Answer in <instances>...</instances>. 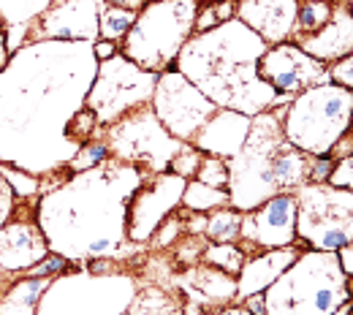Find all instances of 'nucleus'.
Wrapping results in <instances>:
<instances>
[{
	"label": "nucleus",
	"mask_w": 353,
	"mask_h": 315,
	"mask_svg": "<svg viewBox=\"0 0 353 315\" xmlns=\"http://www.w3.org/2000/svg\"><path fill=\"white\" fill-rule=\"evenodd\" d=\"M269 44L242 22H225L199 33L176 54V71L215 106L256 117L277 103V92L259 77V60Z\"/></svg>",
	"instance_id": "nucleus-1"
},
{
	"label": "nucleus",
	"mask_w": 353,
	"mask_h": 315,
	"mask_svg": "<svg viewBox=\"0 0 353 315\" xmlns=\"http://www.w3.org/2000/svg\"><path fill=\"white\" fill-rule=\"evenodd\" d=\"M266 315H334L353 296L351 277L340 253L310 250L283 272L269 288Z\"/></svg>",
	"instance_id": "nucleus-2"
},
{
	"label": "nucleus",
	"mask_w": 353,
	"mask_h": 315,
	"mask_svg": "<svg viewBox=\"0 0 353 315\" xmlns=\"http://www.w3.org/2000/svg\"><path fill=\"white\" fill-rule=\"evenodd\" d=\"M353 125V90L343 85H318L299 92L283 114L285 141L307 155H329Z\"/></svg>",
	"instance_id": "nucleus-3"
},
{
	"label": "nucleus",
	"mask_w": 353,
	"mask_h": 315,
	"mask_svg": "<svg viewBox=\"0 0 353 315\" xmlns=\"http://www.w3.org/2000/svg\"><path fill=\"white\" fill-rule=\"evenodd\" d=\"M199 0H158L139 11L125 36V57L144 71H166L188 44Z\"/></svg>",
	"instance_id": "nucleus-4"
},
{
	"label": "nucleus",
	"mask_w": 353,
	"mask_h": 315,
	"mask_svg": "<svg viewBox=\"0 0 353 315\" xmlns=\"http://www.w3.org/2000/svg\"><path fill=\"white\" fill-rule=\"evenodd\" d=\"M283 141L280 112H261L253 117L242 150L228 161V204L234 210L250 212L280 193L272 180V158Z\"/></svg>",
	"instance_id": "nucleus-5"
},
{
	"label": "nucleus",
	"mask_w": 353,
	"mask_h": 315,
	"mask_svg": "<svg viewBox=\"0 0 353 315\" xmlns=\"http://www.w3.org/2000/svg\"><path fill=\"white\" fill-rule=\"evenodd\" d=\"M296 234L312 250L340 253L353 245V190L307 182L296 190Z\"/></svg>",
	"instance_id": "nucleus-6"
},
{
	"label": "nucleus",
	"mask_w": 353,
	"mask_h": 315,
	"mask_svg": "<svg viewBox=\"0 0 353 315\" xmlns=\"http://www.w3.org/2000/svg\"><path fill=\"white\" fill-rule=\"evenodd\" d=\"M155 85H158V74L144 71L128 57L117 54L101 63L85 103L95 112L101 125H109V123L123 120L128 109L144 106L147 101H152Z\"/></svg>",
	"instance_id": "nucleus-7"
},
{
	"label": "nucleus",
	"mask_w": 353,
	"mask_h": 315,
	"mask_svg": "<svg viewBox=\"0 0 353 315\" xmlns=\"http://www.w3.org/2000/svg\"><path fill=\"white\" fill-rule=\"evenodd\" d=\"M109 152L120 163H147L155 172H166L172 158L185 141H179L163 128L152 106L133 112L109 128Z\"/></svg>",
	"instance_id": "nucleus-8"
},
{
	"label": "nucleus",
	"mask_w": 353,
	"mask_h": 315,
	"mask_svg": "<svg viewBox=\"0 0 353 315\" xmlns=\"http://www.w3.org/2000/svg\"><path fill=\"white\" fill-rule=\"evenodd\" d=\"M150 103L163 128L179 141H193L204 123L218 112V106L176 68L158 74V85Z\"/></svg>",
	"instance_id": "nucleus-9"
},
{
	"label": "nucleus",
	"mask_w": 353,
	"mask_h": 315,
	"mask_svg": "<svg viewBox=\"0 0 353 315\" xmlns=\"http://www.w3.org/2000/svg\"><path fill=\"white\" fill-rule=\"evenodd\" d=\"M256 68H259V77L277 95H291V98H296L299 92L310 88L332 82L326 63L310 57L299 44H288V41L269 46Z\"/></svg>",
	"instance_id": "nucleus-10"
},
{
	"label": "nucleus",
	"mask_w": 353,
	"mask_h": 315,
	"mask_svg": "<svg viewBox=\"0 0 353 315\" xmlns=\"http://www.w3.org/2000/svg\"><path fill=\"white\" fill-rule=\"evenodd\" d=\"M296 193H277L266 199L261 207L245 212L242 218V234L239 245L245 253L248 250H277V247H291L296 245Z\"/></svg>",
	"instance_id": "nucleus-11"
},
{
	"label": "nucleus",
	"mask_w": 353,
	"mask_h": 315,
	"mask_svg": "<svg viewBox=\"0 0 353 315\" xmlns=\"http://www.w3.org/2000/svg\"><path fill=\"white\" fill-rule=\"evenodd\" d=\"M185 185L188 180H182L176 174H161V177H155L152 185H139L133 190L128 212H125L128 236L133 242L150 239L155 234V228L169 218V212L176 210V204H182Z\"/></svg>",
	"instance_id": "nucleus-12"
},
{
	"label": "nucleus",
	"mask_w": 353,
	"mask_h": 315,
	"mask_svg": "<svg viewBox=\"0 0 353 315\" xmlns=\"http://www.w3.org/2000/svg\"><path fill=\"white\" fill-rule=\"evenodd\" d=\"M39 39L85 41L98 36V3L95 0H54L39 19Z\"/></svg>",
	"instance_id": "nucleus-13"
},
{
	"label": "nucleus",
	"mask_w": 353,
	"mask_h": 315,
	"mask_svg": "<svg viewBox=\"0 0 353 315\" xmlns=\"http://www.w3.org/2000/svg\"><path fill=\"white\" fill-rule=\"evenodd\" d=\"M296 0H242L236 3L239 22L248 25L266 44H283L296 30Z\"/></svg>",
	"instance_id": "nucleus-14"
},
{
	"label": "nucleus",
	"mask_w": 353,
	"mask_h": 315,
	"mask_svg": "<svg viewBox=\"0 0 353 315\" xmlns=\"http://www.w3.org/2000/svg\"><path fill=\"white\" fill-rule=\"evenodd\" d=\"M49 253L44 231L36 221H11L0 228V270L28 272Z\"/></svg>",
	"instance_id": "nucleus-15"
},
{
	"label": "nucleus",
	"mask_w": 353,
	"mask_h": 315,
	"mask_svg": "<svg viewBox=\"0 0 353 315\" xmlns=\"http://www.w3.org/2000/svg\"><path fill=\"white\" fill-rule=\"evenodd\" d=\"M250 123L253 117L248 114H239L234 109H223V112H215L204 128L196 134L193 139V147L201 150L204 155H218V158H234L245 139L250 134Z\"/></svg>",
	"instance_id": "nucleus-16"
},
{
	"label": "nucleus",
	"mask_w": 353,
	"mask_h": 315,
	"mask_svg": "<svg viewBox=\"0 0 353 315\" xmlns=\"http://www.w3.org/2000/svg\"><path fill=\"white\" fill-rule=\"evenodd\" d=\"M299 46L321 63H337L348 57L353 52V11L348 6H334L329 22L321 30L299 36Z\"/></svg>",
	"instance_id": "nucleus-17"
},
{
	"label": "nucleus",
	"mask_w": 353,
	"mask_h": 315,
	"mask_svg": "<svg viewBox=\"0 0 353 315\" xmlns=\"http://www.w3.org/2000/svg\"><path fill=\"white\" fill-rule=\"evenodd\" d=\"M299 247H277V250H266L256 253L245 261V267L236 274V299H248L253 294H264L266 288L288 270L296 258H299Z\"/></svg>",
	"instance_id": "nucleus-18"
},
{
	"label": "nucleus",
	"mask_w": 353,
	"mask_h": 315,
	"mask_svg": "<svg viewBox=\"0 0 353 315\" xmlns=\"http://www.w3.org/2000/svg\"><path fill=\"white\" fill-rule=\"evenodd\" d=\"M179 285L190 296V302L193 305H201V307L228 305L231 299H236V277L215 270L210 264L190 267V270L179 277Z\"/></svg>",
	"instance_id": "nucleus-19"
},
{
	"label": "nucleus",
	"mask_w": 353,
	"mask_h": 315,
	"mask_svg": "<svg viewBox=\"0 0 353 315\" xmlns=\"http://www.w3.org/2000/svg\"><path fill=\"white\" fill-rule=\"evenodd\" d=\"M49 280L46 277H22L0 294V315H36Z\"/></svg>",
	"instance_id": "nucleus-20"
},
{
	"label": "nucleus",
	"mask_w": 353,
	"mask_h": 315,
	"mask_svg": "<svg viewBox=\"0 0 353 315\" xmlns=\"http://www.w3.org/2000/svg\"><path fill=\"white\" fill-rule=\"evenodd\" d=\"M139 11H133L128 6H98V36L106 41H120L128 36V30L133 28Z\"/></svg>",
	"instance_id": "nucleus-21"
},
{
	"label": "nucleus",
	"mask_w": 353,
	"mask_h": 315,
	"mask_svg": "<svg viewBox=\"0 0 353 315\" xmlns=\"http://www.w3.org/2000/svg\"><path fill=\"white\" fill-rule=\"evenodd\" d=\"M242 218L245 212L234 210V207H218L207 215V239L210 242H236L242 234Z\"/></svg>",
	"instance_id": "nucleus-22"
},
{
	"label": "nucleus",
	"mask_w": 353,
	"mask_h": 315,
	"mask_svg": "<svg viewBox=\"0 0 353 315\" xmlns=\"http://www.w3.org/2000/svg\"><path fill=\"white\" fill-rule=\"evenodd\" d=\"M182 204L190 212H212V210L228 204V190L210 187V185H204L199 180H188L185 193H182Z\"/></svg>",
	"instance_id": "nucleus-23"
},
{
	"label": "nucleus",
	"mask_w": 353,
	"mask_h": 315,
	"mask_svg": "<svg viewBox=\"0 0 353 315\" xmlns=\"http://www.w3.org/2000/svg\"><path fill=\"white\" fill-rule=\"evenodd\" d=\"M201 258H204V264L236 277L239 270L245 267V261H248V253L239 245H234V242H207Z\"/></svg>",
	"instance_id": "nucleus-24"
},
{
	"label": "nucleus",
	"mask_w": 353,
	"mask_h": 315,
	"mask_svg": "<svg viewBox=\"0 0 353 315\" xmlns=\"http://www.w3.org/2000/svg\"><path fill=\"white\" fill-rule=\"evenodd\" d=\"M332 11H334V6H332V3H321V0H310L305 6H299L294 36H310V33L321 30V28L329 22Z\"/></svg>",
	"instance_id": "nucleus-25"
},
{
	"label": "nucleus",
	"mask_w": 353,
	"mask_h": 315,
	"mask_svg": "<svg viewBox=\"0 0 353 315\" xmlns=\"http://www.w3.org/2000/svg\"><path fill=\"white\" fill-rule=\"evenodd\" d=\"M236 14V3L234 0H221V3H210V6H199L196 11V22H193V30L196 33H207V30H215L218 25L231 22Z\"/></svg>",
	"instance_id": "nucleus-26"
},
{
	"label": "nucleus",
	"mask_w": 353,
	"mask_h": 315,
	"mask_svg": "<svg viewBox=\"0 0 353 315\" xmlns=\"http://www.w3.org/2000/svg\"><path fill=\"white\" fill-rule=\"evenodd\" d=\"M101 123H98V117H95V112L85 106V109H79V112H74L71 114V120L65 123V136H68V141L71 144H82V141H88L90 136L95 134V128H98Z\"/></svg>",
	"instance_id": "nucleus-27"
},
{
	"label": "nucleus",
	"mask_w": 353,
	"mask_h": 315,
	"mask_svg": "<svg viewBox=\"0 0 353 315\" xmlns=\"http://www.w3.org/2000/svg\"><path fill=\"white\" fill-rule=\"evenodd\" d=\"M109 155H112V152H109V144H103V141H90V144H85V147L77 152V158L68 161V169H71V172H90V169H98V166L106 163Z\"/></svg>",
	"instance_id": "nucleus-28"
},
{
	"label": "nucleus",
	"mask_w": 353,
	"mask_h": 315,
	"mask_svg": "<svg viewBox=\"0 0 353 315\" xmlns=\"http://www.w3.org/2000/svg\"><path fill=\"white\" fill-rule=\"evenodd\" d=\"M193 180L204 182L210 187H221V190H228V161H223L218 155H204L199 172Z\"/></svg>",
	"instance_id": "nucleus-29"
},
{
	"label": "nucleus",
	"mask_w": 353,
	"mask_h": 315,
	"mask_svg": "<svg viewBox=\"0 0 353 315\" xmlns=\"http://www.w3.org/2000/svg\"><path fill=\"white\" fill-rule=\"evenodd\" d=\"M201 161H204V152H201V150H196V147H190V144L185 141V144L179 147V152L172 158L169 172L176 174V177H182V180H190V177H196V172H199Z\"/></svg>",
	"instance_id": "nucleus-30"
},
{
	"label": "nucleus",
	"mask_w": 353,
	"mask_h": 315,
	"mask_svg": "<svg viewBox=\"0 0 353 315\" xmlns=\"http://www.w3.org/2000/svg\"><path fill=\"white\" fill-rule=\"evenodd\" d=\"M68 267H71V264H68L65 256H60V253H52V256H49V253H46L36 267L28 270V274H30V277H46V280H49V277H54V274H63Z\"/></svg>",
	"instance_id": "nucleus-31"
},
{
	"label": "nucleus",
	"mask_w": 353,
	"mask_h": 315,
	"mask_svg": "<svg viewBox=\"0 0 353 315\" xmlns=\"http://www.w3.org/2000/svg\"><path fill=\"white\" fill-rule=\"evenodd\" d=\"M179 231H182V221H179L176 215L174 218L169 215L163 223L155 228V234H152V236H155V245H158V247H169V245H174V239L179 236Z\"/></svg>",
	"instance_id": "nucleus-32"
},
{
	"label": "nucleus",
	"mask_w": 353,
	"mask_h": 315,
	"mask_svg": "<svg viewBox=\"0 0 353 315\" xmlns=\"http://www.w3.org/2000/svg\"><path fill=\"white\" fill-rule=\"evenodd\" d=\"M329 185L353 190V155L340 158V161L334 163V172H332V177H329Z\"/></svg>",
	"instance_id": "nucleus-33"
},
{
	"label": "nucleus",
	"mask_w": 353,
	"mask_h": 315,
	"mask_svg": "<svg viewBox=\"0 0 353 315\" xmlns=\"http://www.w3.org/2000/svg\"><path fill=\"white\" fill-rule=\"evenodd\" d=\"M334 163H337V158H334L332 152H329V155H318V158H312V169H310V182H312V185L329 182L332 172H334Z\"/></svg>",
	"instance_id": "nucleus-34"
},
{
	"label": "nucleus",
	"mask_w": 353,
	"mask_h": 315,
	"mask_svg": "<svg viewBox=\"0 0 353 315\" xmlns=\"http://www.w3.org/2000/svg\"><path fill=\"white\" fill-rule=\"evenodd\" d=\"M329 74H332V82H334V85H343V88L353 90V52L348 57L337 60Z\"/></svg>",
	"instance_id": "nucleus-35"
},
{
	"label": "nucleus",
	"mask_w": 353,
	"mask_h": 315,
	"mask_svg": "<svg viewBox=\"0 0 353 315\" xmlns=\"http://www.w3.org/2000/svg\"><path fill=\"white\" fill-rule=\"evenodd\" d=\"M92 54H95V60L106 63V60L117 57V44H114V41H106V39H101L98 44L92 46Z\"/></svg>",
	"instance_id": "nucleus-36"
},
{
	"label": "nucleus",
	"mask_w": 353,
	"mask_h": 315,
	"mask_svg": "<svg viewBox=\"0 0 353 315\" xmlns=\"http://www.w3.org/2000/svg\"><path fill=\"white\" fill-rule=\"evenodd\" d=\"M245 302V310L250 315H266V296L264 294H253V296H248V299H242Z\"/></svg>",
	"instance_id": "nucleus-37"
},
{
	"label": "nucleus",
	"mask_w": 353,
	"mask_h": 315,
	"mask_svg": "<svg viewBox=\"0 0 353 315\" xmlns=\"http://www.w3.org/2000/svg\"><path fill=\"white\" fill-rule=\"evenodd\" d=\"M6 63H8V41H6V36L0 30V71L6 68Z\"/></svg>",
	"instance_id": "nucleus-38"
},
{
	"label": "nucleus",
	"mask_w": 353,
	"mask_h": 315,
	"mask_svg": "<svg viewBox=\"0 0 353 315\" xmlns=\"http://www.w3.org/2000/svg\"><path fill=\"white\" fill-rule=\"evenodd\" d=\"M215 315H250L245 307H223L221 313H215Z\"/></svg>",
	"instance_id": "nucleus-39"
},
{
	"label": "nucleus",
	"mask_w": 353,
	"mask_h": 315,
	"mask_svg": "<svg viewBox=\"0 0 353 315\" xmlns=\"http://www.w3.org/2000/svg\"><path fill=\"white\" fill-rule=\"evenodd\" d=\"M0 30H3V14H0Z\"/></svg>",
	"instance_id": "nucleus-40"
},
{
	"label": "nucleus",
	"mask_w": 353,
	"mask_h": 315,
	"mask_svg": "<svg viewBox=\"0 0 353 315\" xmlns=\"http://www.w3.org/2000/svg\"><path fill=\"white\" fill-rule=\"evenodd\" d=\"M351 315H353V299H351Z\"/></svg>",
	"instance_id": "nucleus-41"
},
{
	"label": "nucleus",
	"mask_w": 353,
	"mask_h": 315,
	"mask_svg": "<svg viewBox=\"0 0 353 315\" xmlns=\"http://www.w3.org/2000/svg\"><path fill=\"white\" fill-rule=\"evenodd\" d=\"M351 11H353V0H351Z\"/></svg>",
	"instance_id": "nucleus-42"
},
{
	"label": "nucleus",
	"mask_w": 353,
	"mask_h": 315,
	"mask_svg": "<svg viewBox=\"0 0 353 315\" xmlns=\"http://www.w3.org/2000/svg\"><path fill=\"white\" fill-rule=\"evenodd\" d=\"M0 274H3V270H0Z\"/></svg>",
	"instance_id": "nucleus-43"
},
{
	"label": "nucleus",
	"mask_w": 353,
	"mask_h": 315,
	"mask_svg": "<svg viewBox=\"0 0 353 315\" xmlns=\"http://www.w3.org/2000/svg\"><path fill=\"white\" fill-rule=\"evenodd\" d=\"M351 131H353V125H351Z\"/></svg>",
	"instance_id": "nucleus-44"
},
{
	"label": "nucleus",
	"mask_w": 353,
	"mask_h": 315,
	"mask_svg": "<svg viewBox=\"0 0 353 315\" xmlns=\"http://www.w3.org/2000/svg\"><path fill=\"white\" fill-rule=\"evenodd\" d=\"M155 3H158V0H155Z\"/></svg>",
	"instance_id": "nucleus-45"
}]
</instances>
